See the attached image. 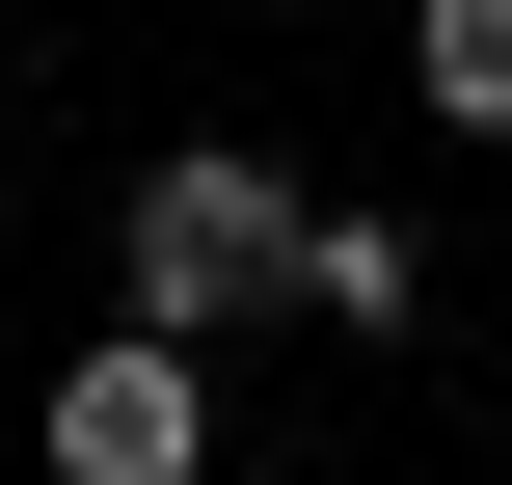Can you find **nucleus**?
I'll return each instance as SVG.
<instances>
[{
	"label": "nucleus",
	"instance_id": "f257e3e1",
	"mask_svg": "<svg viewBox=\"0 0 512 485\" xmlns=\"http://www.w3.org/2000/svg\"><path fill=\"white\" fill-rule=\"evenodd\" d=\"M297 216H324V189H297L270 135H162V162H135V324H189V351H216V324H297Z\"/></svg>",
	"mask_w": 512,
	"mask_h": 485
},
{
	"label": "nucleus",
	"instance_id": "f03ea898",
	"mask_svg": "<svg viewBox=\"0 0 512 485\" xmlns=\"http://www.w3.org/2000/svg\"><path fill=\"white\" fill-rule=\"evenodd\" d=\"M27 459L54 485H216V351L189 324H81L54 405H27Z\"/></svg>",
	"mask_w": 512,
	"mask_h": 485
},
{
	"label": "nucleus",
	"instance_id": "7ed1b4c3",
	"mask_svg": "<svg viewBox=\"0 0 512 485\" xmlns=\"http://www.w3.org/2000/svg\"><path fill=\"white\" fill-rule=\"evenodd\" d=\"M297 324H378V351H405V324H432V243H405V216H297Z\"/></svg>",
	"mask_w": 512,
	"mask_h": 485
},
{
	"label": "nucleus",
	"instance_id": "20e7f679",
	"mask_svg": "<svg viewBox=\"0 0 512 485\" xmlns=\"http://www.w3.org/2000/svg\"><path fill=\"white\" fill-rule=\"evenodd\" d=\"M405 81H432V135H486V162H512V0H432Z\"/></svg>",
	"mask_w": 512,
	"mask_h": 485
}]
</instances>
